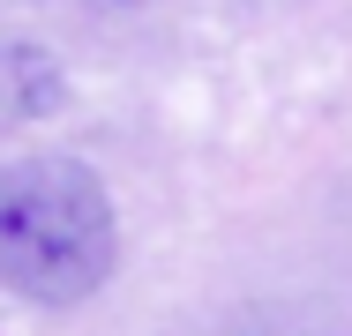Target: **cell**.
I'll return each instance as SVG.
<instances>
[{"instance_id":"1","label":"cell","mask_w":352,"mask_h":336,"mask_svg":"<svg viewBox=\"0 0 352 336\" xmlns=\"http://www.w3.org/2000/svg\"><path fill=\"white\" fill-rule=\"evenodd\" d=\"M120 262V217L98 165L23 149L0 165V291L30 307H82Z\"/></svg>"},{"instance_id":"2","label":"cell","mask_w":352,"mask_h":336,"mask_svg":"<svg viewBox=\"0 0 352 336\" xmlns=\"http://www.w3.org/2000/svg\"><path fill=\"white\" fill-rule=\"evenodd\" d=\"M60 105H68V67L53 60L45 45H30V38L0 45V134L38 128V120H53Z\"/></svg>"},{"instance_id":"3","label":"cell","mask_w":352,"mask_h":336,"mask_svg":"<svg viewBox=\"0 0 352 336\" xmlns=\"http://www.w3.org/2000/svg\"><path fill=\"white\" fill-rule=\"evenodd\" d=\"M113 8H120V0H113Z\"/></svg>"}]
</instances>
